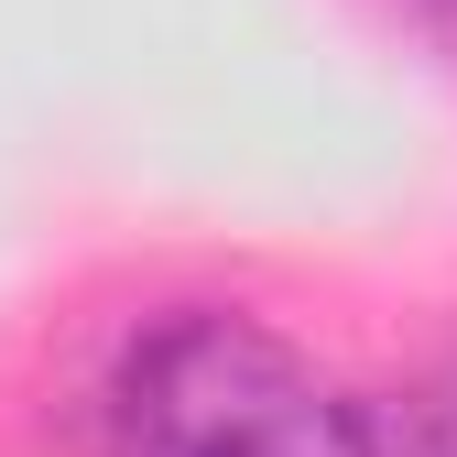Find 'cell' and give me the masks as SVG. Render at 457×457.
Instances as JSON below:
<instances>
[{
    "label": "cell",
    "instance_id": "1",
    "mask_svg": "<svg viewBox=\"0 0 457 457\" xmlns=\"http://www.w3.org/2000/svg\"><path fill=\"white\" fill-rule=\"evenodd\" d=\"M109 457H403L392 403L337 381L262 305H153L98 381Z\"/></svg>",
    "mask_w": 457,
    "mask_h": 457
},
{
    "label": "cell",
    "instance_id": "2",
    "mask_svg": "<svg viewBox=\"0 0 457 457\" xmlns=\"http://www.w3.org/2000/svg\"><path fill=\"white\" fill-rule=\"evenodd\" d=\"M392 436H403V457H457V360L414 392V403H392Z\"/></svg>",
    "mask_w": 457,
    "mask_h": 457
},
{
    "label": "cell",
    "instance_id": "3",
    "mask_svg": "<svg viewBox=\"0 0 457 457\" xmlns=\"http://www.w3.org/2000/svg\"><path fill=\"white\" fill-rule=\"evenodd\" d=\"M436 12H446V22H457V0H436Z\"/></svg>",
    "mask_w": 457,
    "mask_h": 457
}]
</instances>
